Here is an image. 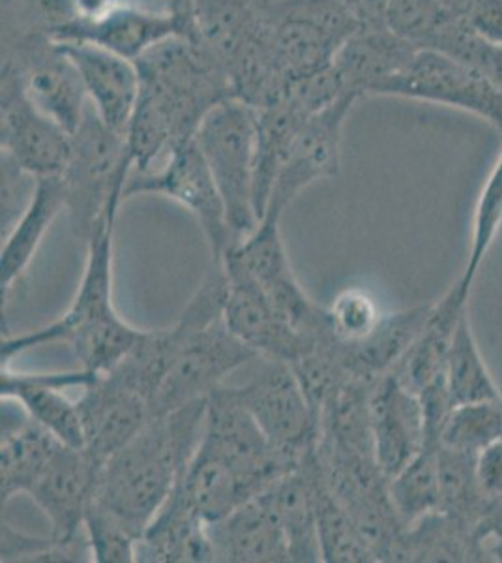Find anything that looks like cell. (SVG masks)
Returning a JSON list of instances; mask_svg holds the SVG:
<instances>
[{
	"label": "cell",
	"instance_id": "4",
	"mask_svg": "<svg viewBox=\"0 0 502 563\" xmlns=\"http://www.w3.org/2000/svg\"><path fill=\"white\" fill-rule=\"evenodd\" d=\"M132 172L126 137L108 129L89 103L83 122L71 134L70 158L60 175L66 211L79 241L87 244L103 214L121 206Z\"/></svg>",
	"mask_w": 502,
	"mask_h": 563
},
{
	"label": "cell",
	"instance_id": "44",
	"mask_svg": "<svg viewBox=\"0 0 502 563\" xmlns=\"http://www.w3.org/2000/svg\"><path fill=\"white\" fill-rule=\"evenodd\" d=\"M360 29H387L388 0H345Z\"/></svg>",
	"mask_w": 502,
	"mask_h": 563
},
{
	"label": "cell",
	"instance_id": "41",
	"mask_svg": "<svg viewBox=\"0 0 502 563\" xmlns=\"http://www.w3.org/2000/svg\"><path fill=\"white\" fill-rule=\"evenodd\" d=\"M326 310L334 339L344 344L366 339L384 318L376 299L360 288L345 289Z\"/></svg>",
	"mask_w": 502,
	"mask_h": 563
},
{
	"label": "cell",
	"instance_id": "40",
	"mask_svg": "<svg viewBox=\"0 0 502 563\" xmlns=\"http://www.w3.org/2000/svg\"><path fill=\"white\" fill-rule=\"evenodd\" d=\"M85 533L89 539L92 562L134 563L137 562L140 538L130 530L108 507L90 499L85 515Z\"/></svg>",
	"mask_w": 502,
	"mask_h": 563
},
{
	"label": "cell",
	"instance_id": "16",
	"mask_svg": "<svg viewBox=\"0 0 502 563\" xmlns=\"http://www.w3.org/2000/svg\"><path fill=\"white\" fill-rule=\"evenodd\" d=\"M217 262H222L227 280L223 321L236 339H241L257 355L280 358L286 363H293L294 358H299L317 342L319 339L302 336L274 308L261 286L235 257L223 254Z\"/></svg>",
	"mask_w": 502,
	"mask_h": 563
},
{
	"label": "cell",
	"instance_id": "38",
	"mask_svg": "<svg viewBox=\"0 0 502 563\" xmlns=\"http://www.w3.org/2000/svg\"><path fill=\"white\" fill-rule=\"evenodd\" d=\"M502 228V153L495 166L483 183L482 192L478 196L475 214H472L471 249L459 276V286L464 294L471 295L472 284L477 280L478 271L483 260L490 254L497 235Z\"/></svg>",
	"mask_w": 502,
	"mask_h": 563
},
{
	"label": "cell",
	"instance_id": "28",
	"mask_svg": "<svg viewBox=\"0 0 502 563\" xmlns=\"http://www.w3.org/2000/svg\"><path fill=\"white\" fill-rule=\"evenodd\" d=\"M308 456L310 453L300 461L299 466L263 490L286 533L291 563L323 562L319 547L312 466Z\"/></svg>",
	"mask_w": 502,
	"mask_h": 563
},
{
	"label": "cell",
	"instance_id": "25",
	"mask_svg": "<svg viewBox=\"0 0 502 563\" xmlns=\"http://www.w3.org/2000/svg\"><path fill=\"white\" fill-rule=\"evenodd\" d=\"M261 493L263 488L248 475L242 474L212 449L199 443L196 455L171 496L210 525Z\"/></svg>",
	"mask_w": 502,
	"mask_h": 563
},
{
	"label": "cell",
	"instance_id": "22",
	"mask_svg": "<svg viewBox=\"0 0 502 563\" xmlns=\"http://www.w3.org/2000/svg\"><path fill=\"white\" fill-rule=\"evenodd\" d=\"M209 538L216 563H291L283 528L263 493L210 522Z\"/></svg>",
	"mask_w": 502,
	"mask_h": 563
},
{
	"label": "cell",
	"instance_id": "6",
	"mask_svg": "<svg viewBox=\"0 0 502 563\" xmlns=\"http://www.w3.org/2000/svg\"><path fill=\"white\" fill-rule=\"evenodd\" d=\"M270 0H191L199 38L230 77L231 92L249 98L272 79Z\"/></svg>",
	"mask_w": 502,
	"mask_h": 563
},
{
	"label": "cell",
	"instance_id": "27",
	"mask_svg": "<svg viewBox=\"0 0 502 563\" xmlns=\"http://www.w3.org/2000/svg\"><path fill=\"white\" fill-rule=\"evenodd\" d=\"M433 302L384 314L373 333L353 344L336 340L337 357L353 382L373 385L394 371L409 346L419 336Z\"/></svg>",
	"mask_w": 502,
	"mask_h": 563
},
{
	"label": "cell",
	"instance_id": "42",
	"mask_svg": "<svg viewBox=\"0 0 502 563\" xmlns=\"http://www.w3.org/2000/svg\"><path fill=\"white\" fill-rule=\"evenodd\" d=\"M461 18L480 38L502 47V0H477Z\"/></svg>",
	"mask_w": 502,
	"mask_h": 563
},
{
	"label": "cell",
	"instance_id": "9",
	"mask_svg": "<svg viewBox=\"0 0 502 563\" xmlns=\"http://www.w3.org/2000/svg\"><path fill=\"white\" fill-rule=\"evenodd\" d=\"M377 97L403 98L459 109L502 135V87L483 71L433 49H416Z\"/></svg>",
	"mask_w": 502,
	"mask_h": 563
},
{
	"label": "cell",
	"instance_id": "37",
	"mask_svg": "<svg viewBox=\"0 0 502 563\" xmlns=\"http://www.w3.org/2000/svg\"><path fill=\"white\" fill-rule=\"evenodd\" d=\"M502 438V398L451 406L440 429L439 445L477 455Z\"/></svg>",
	"mask_w": 502,
	"mask_h": 563
},
{
	"label": "cell",
	"instance_id": "21",
	"mask_svg": "<svg viewBox=\"0 0 502 563\" xmlns=\"http://www.w3.org/2000/svg\"><path fill=\"white\" fill-rule=\"evenodd\" d=\"M58 47L79 71L96 115L108 129L126 135L141 92L134 60L87 42H63Z\"/></svg>",
	"mask_w": 502,
	"mask_h": 563
},
{
	"label": "cell",
	"instance_id": "17",
	"mask_svg": "<svg viewBox=\"0 0 502 563\" xmlns=\"http://www.w3.org/2000/svg\"><path fill=\"white\" fill-rule=\"evenodd\" d=\"M100 464L85 451L60 443L26 496L44 512L60 544L89 543L85 515L94 496Z\"/></svg>",
	"mask_w": 502,
	"mask_h": 563
},
{
	"label": "cell",
	"instance_id": "13",
	"mask_svg": "<svg viewBox=\"0 0 502 563\" xmlns=\"http://www.w3.org/2000/svg\"><path fill=\"white\" fill-rule=\"evenodd\" d=\"M0 76L2 158L34 179L60 177L70 158L71 134L26 98L20 77L12 68L2 66Z\"/></svg>",
	"mask_w": 502,
	"mask_h": 563
},
{
	"label": "cell",
	"instance_id": "33",
	"mask_svg": "<svg viewBox=\"0 0 502 563\" xmlns=\"http://www.w3.org/2000/svg\"><path fill=\"white\" fill-rule=\"evenodd\" d=\"M317 445V443H315ZM315 449V448H313ZM310 451V466L315 494V515H317L319 547L326 563H377L373 552L369 551L355 522L337 501L336 496L326 487L319 474L315 453Z\"/></svg>",
	"mask_w": 502,
	"mask_h": 563
},
{
	"label": "cell",
	"instance_id": "5",
	"mask_svg": "<svg viewBox=\"0 0 502 563\" xmlns=\"http://www.w3.org/2000/svg\"><path fill=\"white\" fill-rule=\"evenodd\" d=\"M255 135L257 109L238 98L217 103L196 134V145L222 196L235 244L261 222L255 209Z\"/></svg>",
	"mask_w": 502,
	"mask_h": 563
},
{
	"label": "cell",
	"instance_id": "10",
	"mask_svg": "<svg viewBox=\"0 0 502 563\" xmlns=\"http://www.w3.org/2000/svg\"><path fill=\"white\" fill-rule=\"evenodd\" d=\"M2 66L20 77L26 98L36 108L74 134L89 109L81 76L70 58L49 36L2 38Z\"/></svg>",
	"mask_w": 502,
	"mask_h": 563
},
{
	"label": "cell",
	"instance_id": "24",
	"mask_svg": "<svg viewBox=\"0 0 502 563\" xmlns=\"http://www.w3.org/2000/svg\"><path fill=\"white\" fill-rule=\"evenodd\" d=\"M60 440L34 421L20 404L2 398L0 438V494L8 504L18 494H29L38 481Z\"/></svg>",
	"mask_w": 502,
	"mask_h": 563
},
{
	"label": "cell",
	"instance_id": "19",
	"mask_svg": "<svg viewBox=\"0 0 502 563\" xmlns=\"http://www.w3.org/2000/svg\"><path fill=\"white\" fill-rule=\"evenodd\" d=\"M369 421L376 459L388 477L398 474L426 448V411L422 398L401 384L392 372L371 385Z\"/></svg>",
	"mask_w": 502,
	"mask_h": 563
},
{
	"label": "cell",
	"instance_id": "32",
	"mask_svg": "<svg viewBox=\"0 0 502 563\" xmlns=\"http://www.w3.org/2000/svg\"><path fill=\"white\" fill-rule=\"evenodd\" d=\"M312 115L304 113L291 100L257 109V135H255V209L261 220L267 211L274 180L280 174L294 137Z\"/></svg>",
	"mask_w": 502,
	"mask_h": 563
},
{
	"label": "cell",
	"instance_id": "26",
	"mask_svg": "<svg viewBox=\"0 0 502 563\" xmlns=\"http://www.w3.org/2000/svg\"><path fill=\"white\" fill-rule=\"evenodd\" d=\"M416 49L388 29H360L337 52L334 70L349 95L360 100L377 97Z\"/></svg>",
	"mask_w": 502,
	"mask_h": 563
},
{
	"label": "cell",
	"instance_id": "14",
	"mask_svg": "<svg viewBox=\"0 0 502 563\" xmlns=\"http://www.w3.org/2000/svg\"><path fill=\"white\" fill-rule=\"evenodd\" d=\"M358 102L360 98L355 95H345L304 122L274 180L265 214L283 217L308 186L339 174L345 124Z\"/></svg>",
	"mask_w": 502,
	"mask_h": 563
},
{
	"label": "cell",
	"instance_id": "8",
	"mask_svg": "<svg viewBox=\"0 0 502 563\" xmlns=\"http://www.w3.org/2000/svg\"><path fill=\"white\" fill-rule=\"evenodd\" d=\"M248 366V378L227 384L231 393L261 427L274 451L299 466L317 443L319 421L297 374L286 361L263 355Z\"/></svg>",
	"mask_w": 502,
	"mask_h": 563
},
{
	"label": "cell",
	"instance_id": "2",
	"mask_svg": "<svg viewBox=\"0 0 502 563\" xmlns=\"http://www.w3.org/2000/svg\"><path fill=\"white\" fill-rule=\"evenodd\" d=\"M207 402L209 398H203L153 417L100 467L92 499L108 507L137 538H143L171 498L196 455L203 440Z\"/></svg>",
	"mask_w": 502,
	"mask_h": 563
},
{
	"label": "cell",
	"instance_id": "34",
	"mask_svg": "<svg viewBox=\"0 0 502 563\" xmlns=\"http://www.w3.org/2000/svg\"><path fill=\"white\" fill-rule=\"evenodd\" d=\"M446 390L451 406L502 398L501 389L478 347L477 336L472 333L469 310L461 316L451 340L446 363Z\"/></svg>",
	"mask_w": 502,
	"mask_h": 563
},
{
	"label": "cell",
	"instance_id": "20",
	"mask_svg": "<svg viewBox=\"0 0 502 563\" xmlns=\"http://www.w3.org/2000/svg\"><path fill=\"white\" fill-rule=\"evenodd\" d=\"M94 376V372L85 368L52 374H26L2 366L0 397L15 400L34 421L49 430L60 442L70 448L85 449L83 424L77 402L70 400L64 390L74 387L83 390Z\"/></svg>",
	"mask_w": 502,
	"mask_h": 563
},
{
	"label": "cell",
	"instance_id": "43",
	"mask_svg": "<svg viewBox=\"0 0 502 563\" xmlns=\"http://www.w3.org/2000/svg\"><path fill=\"white\" fill-rule=\"evenodd\" d=\"M478 487L488 499L502 496V438L486 445L475 456Z\"/></svg>",
	"mask_w": 502,
	"mask_h": 563
},
{
	"label": "cell",
	"instance_id": "23",
	"mask_svg": "<svg viewBox=\"0 0 502 563\" xmlns=\"http://www.w3.org/2000/svg\"><path fill=\"white\" fill-rule=\"evenodd\" d=\"M469 297L459 280L454 282L439 301L433 302L422 331L392 371L395 378L416 395L433 385L445 384L451 340L461 316L469 310Z\"/></svg>",
	"mask_w": 502,
	"mask_h": 563
},
{
	"label": "cell",
	"instance_id": "30",
	"mask_svg": "<svg viewBox=\"0 0 502 563\" xmlns=\"http://www.w3.org/2000/svg\"><path fill=\"white\" fill-rule=\"evenodd\" d=\"M141 563H212L209 525L180 499H167L137 543Z\"/></svg>",
	"mask_w": 502,
	"mask_h": 563
},
{
	"label": "cell",
	"instance_id": "31",
	"mask_svg": "<svg viewBox=\"0 0 502 563\" xmlns=\"http://www.w3.org/2000/svg\"><path fill=\"white\" fill-rule=\"evenodd\" d=\"M392 562H490L475 531L446 512H432L405 526Z\"/></svg>",
	"mask_w": 502,
	"mask_h": 563
},
{
	"label": "cell",
	"instance_id": "39",
	"mask_svg": "<svg viewBox=\"0 0 502 563\" xmlns=\"http://www.w3.org/2000/svg\"><path fill=\"white\" fill-rule=\"evenodd\" d=\"M454 15L440 0H388L387 29L419 49H432Z\"/></svg>",
	"mask_w": 502,
	"mask_h": 563
},
{
	"label": "cell",
	"instance_id": "15",
	"mask_svg": "<svg viewBox=\"0 0 502 563\" xmlns=\"http://www.w3.org/2000/svg\"><path fill=\"white\" fill-rule=\"evenodd\" d=\"M175 36H199L193 18L154 10L137 2H119L90 18L71 20L55 31L53 40L57 44L100 45L135 63L148 49Z\"/></svg>",
	"mask_w": 502,
	"mask_h": 563
},
{
	"label": "cell",
	"instance_id": "12",
	"mask_svg": "<svg viewBox=\"0 0 502 563\" xmlns=\"http://www.w3.org/2000/svg\"><path fill=\"white\" fill-rule=\"evenodd\" d=\"M280 222L281 218L274 214L263 217L248 238L225 254L235 257L254 276L268 301L302 336L317 340L332 333L328 310L313 302L297 280L281 239Z\"/></svg>",
	"mask_w": 502,
	"mask_h": 563
},
{
	"label": "cell",
	"instance_id": "3",
	"mask_svg": "<svg viewBox=\"0 0 502 563\" xmlns=\"http://www.w3.org/2000/svg\"><path fill=\"white\" fill-rule=\"evenodd\" d=\"M119 207L113 206L96 224L87 241V265L68 312L49 325L20 336L2 339V366L34 347L66 342L85 371L103 374L140 342L145 331L130 325L113 302V244Z\"/></svg>",
	"mask_w": 502,
	"mask_h": 563
},
{
	"label": "cell",
	"instance_id": "36",
	"mask_svg": "<svg viewBox=\"0 0 502 563\" xmlns=\"http://www.w3.org/2000/svg\"><path fill=\"white\" fill-rule=\"evenodd\" d=\"M475 456L439 445V512L477 528L488 498L478 487Z\"/></svg>",
	"mask_w": 502,
	"mask_h": 563
},
{
	"label": "cell",
	"instance_id": "11",
	"mask_svg": "<svg viewBox=\"0 0 502 563\" xmlns=\"http://www.w3.org/2000/svg\"><path fill=\"white\" fill-rule=\"evenodd\" d=\"M145 194L172 199L198 218L209 241L212 260H220L235 244L222 196L196 140L175 148L158 169L147 174L132 172L124 190V201Z\"/></svg>",
	"mask_w": 502,
	"mask_h": 563
},
{
	"label": "cell",
	"instance_id": "7",
	"mask_svg": "<svg viewBox=\"0 0 502 563\" xmlns=\"http://www.w3.org/2000/svg\"><path fill=\"white\" fill-rule=\"evenodd\" d=\"M270 49L287 90L328 70L337 52L360 31L345 0H270Z\"/></svg>",
	"mask_w": 502,
	"mask_h": 563
},
{
	"label": "cell",
	"instance_id": "29",
	"mask_svg": "<svg viewBox=\"0 0 502 563\" xmlns=\"http://www.w3.org/2000/svg\"><path fill=\"white\" fill-rule=\"evenodd\" d=\"M63 211H66L63 177H44L36 180V188L32 192L29 206L21 212L18 224L10 230L0 250L2 301L12 291L13 284L20 280L21 275L31 265L45 233Z\"/></svg>",
	"mask_w": 502,
	"mask_h": 563
},
{
	"label": "cell",
	"instance_id": "1",
	"mask_svg": "<svg viewBox=\"0 0 502 563\" xmlns=\"http://www.w3.org/2000/svg\"><path fill=\"white\" fill-rule=\"evenodd\" d=\"M135 65L140 102L124 137L134 172L147 174L175 148L196 140L204 117L233 92L227 71L199 36L166 40Z\"/></svg>",
	"mask_w": 502,
	"mask_h": 563
},
{
	"label": "cell",
	"instance_id": "35",
	"mask_svg": "<svg viewBox=\"0 0 502 563\" xmlns=\"http://www.w3.org/2000/svg\"><path fill=\"white\" fill-rule=\"evenodd\" d=\"M390 498L405 526L439 511V445H426L390 477Z\"/></svg>",
	"mask_w": 502,
	"mask_h": 563
},
{
	"label": "cell",
	"instance_id": "18",
	"mask_svg": "<svg viewBox=\"0 0 502 563\" xmlns=\"http://www.w3.org/2000/svg\"><path fill=\"white\" fill-rule=\"evenodd\" d=\"M76 402L83 424L85 451L100 466L153 419L147 398L109 372L96 374Z\"/></svg>",
	"mask_w": 502,
	"mask_h": 563
}]
</instances>
